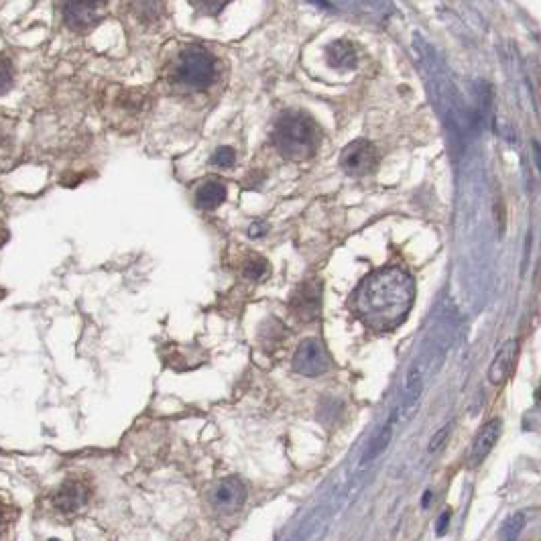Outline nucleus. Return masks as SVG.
Wrapping results in <instances>:
<instances>
[{"mask_svg":"<svg viewBox=\"0 0 541 541\" xmlns=\"http://www.w3.org/2000/svg\"><path fill=\"white\" fill-rule=\"evenodd\" d=\"M413 300L416 283L411 275L399 267H385L362 279L352 307L368 328L387 332L405 322Z\"/></svg>","mask_w":541,"mask_h":541,"instance_id":"obj_1","label":"nucleus"},{"mask_svg":"<svg viewBox=\"0 0 541 541\" xmlns=\"http://www.w3.org/2000/svg\"><path fill=\"white\" fill-rule=\"evenodd\" d=\"M273 141L277 151L291 161H305L317 149V128L313 121L301 112H285L279 117Z\"/></svg>","mask_w":541,"mask_h":541,"instance_id":"obj_2","label":"nucleus"},{"mask_svg":"<svg viewBox=\"0 0 541 541\" xmlns=\"http://www.w3.org/2000/svg\"><path fill=\"white\" fill-rule=\"evenodd\" d=\"M176 80L193 90H204L214 80V60L212 56L200 47L191 45L183 49L176 65Z\"/></svg>","mask_w":541,"mask_h":541,"instance_id":"obj_3","label":"nucleus"},{"mask_svg":"<svg viewBox=\"0 0 541 541\" xmlns=\"http://www.w3.org/2000/svg\"><path fill=\"white\" fill-rule=\"evenodd\" d=\"M330 368L326 346L317 338L303 340L293 357V370L303 376H320Z\"/></svg>","mask_w":541,"mask_h":541,"instance_id":"obj_4","label":"nucleus"},{"mask_svg":"<svg viewBox=\"0 0 541 541\" xmlns=\"http://www.w3.org/2000/svg\"><path fill=\"white\" fill-rule=\"evenodd\" d=\"M376 163V151L368 141H354L350 143L342 155H340V165L344 171L352 176H364L368 173Z\"/></svg>","mask_w":541,"mask_h":541,"instance_id":"obj_5","label":"nucleus"},{"mask_svg":"<svg viewBox=\"0 0 541 541\" xmlns=\"http://www.w3.org/2000/svg\"><path fill=\"white\" fill-rule=\"evenodd\" d=\"M244 501H246V488L239 479H226L214 486L212 503L218 511L235 513L244 505Z\"/></svg>","mask_w":541,"mask_h":541,"instance_id":"obj_6","label":"nucleus"},{"mask_svg":"<svg viewBox=\"0 0 541 541\" xmlns=\"http://www.w3.org/2000/svg\"><path fill=\"white\" fill-rule=\"evenodd\" d=\"M320 305H322V293L320 285L313 281H305L298 287L291 300V309L300 320H315L320 315Z\"/></svg>","mask_w":541,"mask_h":541,"instance_id":"obj_7","label":"nucleus"},{"mask_svg":"<svg viewBox=\"0 0 541 541\" xmlns=\"http://www.w3.org/2000/svg\"><path fill=\"white\" fill-rule=\"evenodd\" d=\"M501 429H503L501 420H490L482 425L481 431L477 433V437H474V442H472L470 454H468L470 466H479L482 460L490 454V450L494 448V444H496L498 437H501Z\"/></svg>","mask_w":541,"mask_h":541,"instance_id":"obj_8","label":"nucleus"},{"mask_svg":"<svg viewBox=\"0 0 541 541\" xmlns=\"http://www.w3.org/2000/svg\"><path fill=\"white\" fill-rule=\"evenodd\" d=\"M102 10H104L102 2H69L63 6V16L69 27L86 29L100 21Z\"/></svg>","mask_w":541,"mask_h":541,"instance_id":"obj_9","label":"nucleus"},{"mask_svg":"<svg viewBox=\"0 0 541 541\" xmlns=\"http://www.w3.org/2000/svg\"><path fill=\"white\" fill-rule=\"evenodd\" d=\"M517 350H519V344L517 340H507L494 354V359L488 366V381L492 385H503L509 374H511V368L515 364L517 359Z\"/></svg>","mask_w":541,"mask_h":541,"instance_id":"obj_10","label":"nucleus"},{"mask_svg":"<svg viewBox=\"0 0 541 541\" xmlns=\"http://www.w3.org/2000/svg\"><path fill=\"white\" fill-rule=\"evenodd\" d=\"M421 391H423V368L421 364H416L409 374H407V383H405V397H403V403L399 407V413H403L405 420H409L420 403Z\"/></svg>","mask_w":541,"mask_h":541,"instance_id":"obj_11","label":"nucleus"},{"mask_svg":"<svg viewBox=\"0 0 541 541\" xmlns=\"http://www.w3.org/2000/svg\"><path fill=\"white\" fill-rule=\"evenodd\" d=\"M397 418H399V409L389 418V421L383 425V429L376 433V437H374V440L370 442V446L366 448V452H364V456H362V466H366V464H370L372 460H376V458L389 448V444H391V440H393V433H395Z\"/></svg>","mask_w":541,"mask_h":541,"instance_id":"obj_12","label":"nucleus"},{"mask_svg":"<svg viewBox=\"0 0 541 541\" xmlns=\"http://www.w3.org/2000/svg\"><path fill=\"white\" fill-rule=\"evenodd\" d=\"M226 197V187L224 183L218 180L206 181L204 185H200V189L195 191V202L200 208L204 210H212V208H218Z\"/></svg>","mask_w":541,"mask_h":541,"instance_id":"obj_13","label":"nucleus"},{"mask_svg":"<svg viewBox=\"0 0 541 541\" xmlns=\"http://www.w3.org/2000/svg\"><path fill=\"white\" fill-rule=\"evenodd\" d=\"M86 488L80 482H67L56 494V505L61 511H75L86 503Z\"/></svg>","mask_w":541,"mask_h":541,"instance_id":"obj_14","label":"nucleus"},{"mask_svg":"<svg viewBox=\"0 0 541 541\" xmlns=\"http://www.w3.org/2000/svg\"><path fill=\"white\" fill-rule=\"evenodd\" d=\"M328 61L338 69H352L357 65V51L348 41H334L328 47Z\"/></svg>","mask_w":541,"mask_h":541,"instance_id":"obj_15","label":"nucleus"},{"mask_svg":"<svg viewBox=\"0 0 541 541\" xmlns=\"http://www.w3.org/2000/svg\"><path fill=\"white\" fill-rule=\"evenodd\" d=\"M525 527V515L523 513H515L503 527L501 531V541H517L519 533L523 531Z\"/></svg>","mask_w":541,"mask_h":541,"instance_id":"obj_16","label":"nucleus"},{"mask_svg":"<svg viewBox=\"0 0 541 541\" xmlns=\"http://www.w3.org/2000/svg\"><path fill=\"white\" fill-rule=\"evenodd\" d=\"M267 273H269V265H267V261L261 259V256H254V259H250V261L244 265V277H248V279H252V281L263 279Z\"/></svg>","mask_w":541,"mask_h":541,"instance_id":"obj_17","label":"nucleus"},{"mask_svg":"<svg viewBox=\"0 0 541 541\" xmlns=\"http://www.w3.org/2000/svg\"><path fill=\"white\" fill-rule=\"evenodd\" d=\"M235 159H237V155H235V151L230 147H218L214 151V155H212V161L218 167H232Z\"/></svg>","mask_w":541,"mask_h":541,"instance_id":"obj_18","label":"nucleus"},{"mask_svg":"<svg viewBox=\"0 0 541 541\" xmlns=\"http://www.w3.org/2000/svg\"><path fill=\"white\" fill-rule=\"evenodd\" d=\"M450 431H452V423H446L444 427H440L435 433H433V437L429 440V446H427V452L429 454H433V452H437L444 444H446V440H448V435H450Z\"/></svg>","mask_w":541,"mask_h":541,"instance_id":"obj_19","label":"nucleus"},{"mask_svg":"<svg viewBox=\"0 0 541 541\" xmlns=\"http://www.w3.org/2000/svg\"><path fill=\"white\" fill-rule=\"evenodd\" d=\"M450 517H452V513H450V511H446V513H442V515H440V519H437V527H435V533H437V536H444V533L448 531Z\"/></svg>","mask_w":541,"mask_h":541,"instance_id":"obj_20","label":"nucleus"},{"mask_svg":"<svg viewBox=\"0 0 541 541\" xmlns=\"http://www.w3.org/2000/svg\"><path fill=\"white\" fill-rule=\"evenodd\" d=\"M10 86V63L4 60L2 61V92H6Z\"/></svg>","mask_w":541,"mask_h":541,"instance_id":"obj_21","label":"nucleus"},{"mask_svg":"<svg viewBox=\"0 0 541 541\" xmlns=\"http://www.w3.org/2000/svg\"><path fill=\"white\" fill-rule=\"evenodd\" d=\"M259 235H265V226L263 224H252L250 230H248V237H259Z\"/></svg>","mask_w":541,"mask_h":541,"instance_id":"obj_22","label":"nucleus"},{"mask_svg":"<svg viewBox=\"0 0 541 541\" xmlns=\"http://www.w3.org/2000/svg\"><path fill=\"white\" fill-rule=\"evenodd\" d=\"M533 153H536V161H538V167H540L541 171V145L533 143Z\"/></svg>","mask_w":541,"mask_h":541,"instance_id":"obj_23","label":"nucleus"},{"mask_svg":"<svg viewBox=\"0 0 541 541\" xmlns=\"http://www.w3.org/2000/svg\"><path fill=\"white\" fill-rule=\"evenodd\" d=\"M429 498H431V492H425V496L421 498V507H427V505H429Z\"/></svg>","mask_w":541,"mask_h":541,"instance_id":"obj_24","label":"nucleus"},{"mask_svg":"<svg viewBox=\"0 0 541 541\" xmlns=\"http://www.w3.org/2000/svg\"><path fill=\"white\" fill-rule=\"evenodd\" d=\"M51 541H60V540H51Z\"/></svg>","mask_w":541,"mask_h":541,"instance_id":"obj_25","label":"nucleus"}]
</instances>
